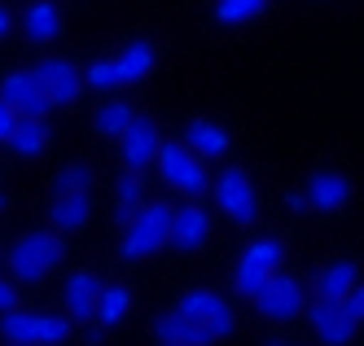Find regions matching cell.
I'll use <instances>...</instances> for the list:
<instances>
[{
  "instance_id": "cell-34",
  "label": "cell",
  "mask_w": 364,
  "mask_h": 346,
  "mask_svg": "<svg viewBox=\"0 0 364 346\" xmlns=\"http://www.w3.org/2000/svg\"><path fill=\"white\" fill-rule=\"evenodd\" d=\"M88 342H92V346L106 342V325H92V329H88Z\"/></svg>"
},
{
  "instance_id": "cell-28",
  "label": "cell",
  "mask_w": 364,
  "mask_h": 346,
  "mask_svg": "<svg viewBox=\"0 0 364 346\" xmlns=\"http://www.w3.org/2000/svg\"><path fill=\"white\" fill-rule=\"evenodd\" d=\"M242 259H255V263H264V268L281 272V259H285V246L277 242V237H259V242H250L242 250Z\"/></svg>"
},
{
  "instance_id": "cell-23",
  "label": "cell",
  "mask_w": 364,
  "mask_h": 346,
  "mask_svg": "<svg viewBox=\"0 0 364 346\" xmlns=\"http://www.w3.org/2000/svg\"><path fill=\"white\" fill-rule=\"evenodd\" d=\"M132 105L127 101H106V105H97V114H92V131L97 136H106V141H119L123 136V127L132 123Z\"/></svg>"
},
{
  "instance_id": "cell-10",
  "label": "cell",
  "mask_w": 364,
  "mask_h": 346,
  "mask_svg": "<svg viewBox=\"0 0 364 346\" xmlns=\"http://www.w3.org/2000/svg\"><path fill=\"white\" fill-rule=\"evenodd\" d=\"M211 242V210L202 202H185L180 210H171V232H167V246L180 254H193Z\"/></svg>"
},
{
  "instance_id": "cell-13",
  "label": "cell",
  "mask_w": 364,
  "mask_h": 346,
  "mask_svg": "<svg viewBox=\"0 0 364 346\" xmlns=\"http://www.w3.org/2000/svg\"><path fill=\"white\" fill-rule=\"evenodd\" d=\"M0 101H9L22 119H44L48 110H53V105H48V97H44V88H40V79H36L31 70L5 75V84H0Z\"/></svg>"
},
{
  "instance_id": "cell-17",
  "label": "cell",
  "mask_w": 364,
  "mask_h": 346,
  "mask_svg": "<svg viewBox=\"0 0 364 346\" xmlns=\"http://www.w3.org/2000/svg\"><path fill=\"white\" fill-rule=\"evenodd\" d=\"M92 215V198L88 193H53V206H48V228L70 237V232H80Z\"/></svg>"
},
{
  "instance_id": "cell-14",
  "label": "cell",
  "mask_w": 364,
  "mask_h": 346,
  "mask_svg": "<svg viewBox=\"0 0 364 346\" xmlns=\"http://www.w3.org/2000/svg\"><path fill=\"white\" fill-rule=\"evenodd\" d=\"M360 281V263L355 259H329L325 268L311 276V298H333L343 303L351 294V285Z\"/></svg>"
},
{
  "instance_id": "cell-11",
  "label": "cell",
  "mask_w": 364,
  "mask_h": 346,
  "mask_svg": "<svg viewBox=\"0 0 364 346\" xmlns=\"http://www.w3.org/2000/svg\"><path fill=\"white\" fill-rule=\"evenodd\" d=\"M31 75L40 79L48 105H75L84 92V70H75L66 58H44L40 66H31Z\"/></svg>"
},
{
  "instance_id": "cell-7",
  "label": "cell",
  "mask_w": 364,
  "mask_h": 346,
  "mask_svg": "<svg viewBox=\"0 0 364 346\" xmlns=\"http://www.w3.org/2000/svg\"><path fill=\"white\" fill-rule=\"evenodd\" d=\"M250 303L259 307V315H264V320L285 325V320H299V315L307 311V285H303L299 276H290V272H272V281L259 289Z\"/></svg>"
},
{
  "instance_id": "cell-32",
  "label": "cell",
  "mask_w": 364,
  "mask_h": 346,
  "mask_svg": "<svg viewBox=\"0 0 364 346\" xmlns=\"http://www.w3.org/2000/svg\"><path fill=\"white\" fill-rule=\"evenodd\" d=\"M285 210H294V215H307V210H311L307 193H303V189H290V193H285Z\"/></svg>"
},
{
  "instance_id": "cell-37",
  "label": "cell",
  "mask_w": 364,
  "mask_h": 346,
  "mask_svg": "<svg viewBox=\"0 0 364 346\" xmlns=\"http://www.w3.org/2000/svg\"><path fill=\"white\" fill-rule=\"evenodd\" d=\"M268 346H285V342H281V337H272V342H268Z\"/></svg>"
},
{
  "instance_id": "cell-1",
  "label": "cell",
  "mask_w": 364,
  "mask_h": 346,
  "mask_svg": "<svg viewBox=\"0 0 364 346\" xmlns=\"http://www.w3.org/2000/svg\"><path fill=\"white\" fill-rule=\"evenodd\" d=\"M154 167H159V175L176 193H185L189 202H202L211 193V167H206V158H198L185 141H159Z\"/></svg>"
},
{
  "instance_id": "cell-6",
  "label": "cell",
  "mask_w": 364,
  "mask_h": 346,
  "mask_svg": "<svg viewBox=\"0 0 364 346\" xmlns=\"http://www.w3.org/2000/svg\"><path fill=\"white\" fill-rule=\"evenodd\" d=\"M176 315H185L211 346L232 333V311H228V303L215 294V289H189V294L176 303Z\"/></svg>"
},
{
  "instance_id": "cell-24",
  "label": "cell",
  "mask_w": 364,
  "mask_h": 346,
  "mask_svg": "<svg viewBox=\"0 0 364 346\" xmlns=\"http://www.w3.org/2000/svg\"><path fill=\"white\" fill-rule=\"evenodd\" d=\"M154 337L159 342H185V346H211L206 342L185 315H176V311H167V315H159V320H154Z\"/></svg>"
},
{
  "instance_id": "cell-26",
  "label": "cell",
  "mask_w": 364,
  "mask_h": 346,
  "mask_svg": "<svg viewBox=\"0 0 364 346\" xmlns=\"http://www.w3.org/2000/svg\"><path fill=\"white\" fill-rule=\"evenodd\" d=\"M268 9V0H215V18L224 26H246Z\"/></svg>"
},
{
  "instance_id": "cell-12",
  "label": "cell",
  "mask_w": 364,
  "mask_h": 346,
  "mask_svg": "<svg viewBox=\"0 0 364 346\" xmlns=\"http://www.w3.org/2000/svg\"><path fill=\"white\" fill-rule=\"evenodd\" d=\"M303 193L311 202V210H325V215H333V210H343L355 193V184L347 171H333V167H321V171H311L307 184H303Z\"/></svg>"
},
{
  "instance_id": "cell-27",
  "label": "cell",
  "mask_w": 364,
  "mask_h": 346,
  "mask_svg": "<svg viewBox=\"0 0 364 346\" xmlns=\"http://www.w3.org/2000/svg\"><path fill=\"white\" fill-rule=\"evenodd\" d=\"M97 175H92V167L88 163H70V167H62L58 171V180H53V193H88V184H92Z\"/></svg>"
},
{
  "instance_id": "cell-15",
  "label": "cell",
  "mask_w": 364,
  "mask_h": 346,
  "mask_svg": "<svg viewBox=\"0 0 364 346\" xmlns=\"http://www.w3.org/2000/svg\"><path fill=\"white\" fill-rule=\"evenodd\" d=\"M97 294H101V281L97 272H70L66 285H62V303H66V315L70 320L88 325L97 315Z\"/></svg>"
},
{
  "instance_id": "cell-31",
  "label": "cell",
  "mask_w": 364,
  "mask_h": 346,
  "mask_svg": "<svg viewBox=\"0 0 364 346\" xmlns=\"http://www.w3.org/2000/svg\"><path fill=\"white\" fill-rule=\"evenodd\" d=\"M14 123H18V110L9 101H0V145L9 141V131H14Z\"/></svg>"
},
{
  "instance_id": "cell-39",
  "label": "cell",
  "mask_w": 364,
  "mask_h": 346,
  "mask_svg": "<svg viewBox=\"0 0 364 346\" xmlns=\"http://www.w3.org/2000/svg\"><path fill=\"white\" fill-rule=\"evenodd\" d=\"M9 346H18V342H9Z\"/></svg>"
},
{
  "instance_id": "cell-22",
  "label": "cell",
  "mask_w": 364,
  "mask_h": 346,
  "mask_svg": "<svg viewBox=\"0 0 364 346\" xmlns=\"http://www.w3.org/2000/svg\"><path fill=\"white\" fill-rule=\"evenodd\" d=\"M127 307H132V289L127 285H101V294H97V315L92 320L97 325H119L123 315H127Z\"/></svg>"
},
{
  "instance_id": "cell-30",
  "label": "cell",
  "mask_w": 364,
  "mask_h": 346,
  "mask_svg": "<svg viewBox=\"0 0 364 346\" xmlns=\"http://www.w3.org/2000/svg\"><path fill=\"white\" fill-rule=\"evenodd\" d=\"M343 307L351 311V320H355V325H364V276L351 285V294L343 298Z\"/></svg>"
},
{
  "instance_id": "cell-3",
  "label": "cell",
  "mask_w": 364,
  "mask_h": 346,
  "mask_svg": "<svg viewBox=\"0 0 364 346\" xmlns=\"http://www.w3.org/2000/svg\"><path fill=\"white\" fill-rule=\"evenodd\" d=\"M62 254H66L62 232L40 228V232H27V237H18V242H14V250H9V268H14L18 281L40 285V281L62 263Z\"/></svg>"
},
{
  "instance_id": "cell-18",
  "label": "cell",
  "mask_w": 364,
  "mask_h": 346,
  "mask_svg": "<svg viewBox=\"0 0 364 346\" xmlns=\"http://www.w3.org/2000/svg\"><path fill=\"white\" fill-rule=\"evenodd\" d=\"M62 26H66V18H62L58 0H31V5L22 9V31H27V40H36V44L58 40Z\"/></svg>"
},
{
  "instance_id": "cell-16",
  "label": "cell",
  "mask_w": 364,
  "mask_h": 346,
  "mask_svg": "<svg viewBox=\"0 0 364 346\" xmlns=\"http://www.w3.org/2000/svg\"><path fill=\"white\" fill-rule=\"evenodd\" d=\"M110 62H114V75H119V88H132V84H145L149 79V70L159 66V53H154L149 40H132V44H123V53Z\"/></svg>"
},
{
  "instance_id": "cell-29",
  "label": "cell",
  "mask_w": 364,
  "mask_h": 346,
  "mask_svg": "<svg viewBox=\"0 0 364 346\" xmlns=\"http://www.w3.org/2000/svg\"><path fill=\"white\" fill-rule=\"evenodd\" d=\"M84 88H97V92H110V88H119L114 62H92V66L84 70Z\"/></svg>"
},
{
  "instance_id": "cell-25",
  "label": "cell",
  "mask_w": 364,
  "mask_h": 346,
  "mask_svg": "<svg viewBox=\"0 0 364 346\" xmlns=\"http://www.w3.org/2000/svg\"><path fill=\"white\" fill-rule=\"evenodd\" d=\"M268 281H272V268H264V263H255V259H237V268H232V289H237L242 298H255Z\"/></svg>"
},
{
  "instance_id": "cell-21",
  "label": "cell",
  "mask_w": 364,
  "mask_h": 346,
  "mask_svg": "<svg viewBox=\"0 0 364 346\" xmlns=\"http://www.w3.org/2000/svg\"><path fill=\"white\" fill-rule=\"evenodd\" d=\"M141 206H145V180H141V171H123L119 189H114V224L123 228Z\"/></svg>"
},
{
  "instance_id": "cell-36",
  "label": "cell",
  "mask_w": 364,
  "mask_h": 346,
  "mask_svg": "<svg viewBox=\"0 0 364 346\" xmlns=\"http://www.w3.org/2000/svg\"><path fill=\"white\" fill-rule=\"evenodd\" d=\"M159 346H185V342H159Z\"/></svg>"
},
{
  "instance_id": "cell-4",
  "label": "cell",
  "mask_w": 364,
  "mask_h": 346,
  "mask_svg": "<svg viewBox=\"0 0 364 346\" xmlns=\"http://www.w3.org/2000/svg\"><path fill=\"white\" fill-rule=\"evenodd\" d=\"M70 315H48V311H0V333L5 342H18V346H62L70 337Z\"/></svg>"
},
{
  "instance_id": "cell-5",
  "label": "cell",
  "mask_w": 364,
  "mask_h": 346,
  "mask_svg": "<svg viewBox=\"0 0 364 346\" xmlns=\"http://www.w3.org/2000/svg\"><path fill=\"white\" fill-rule=\"evenodd\" d=\"M211 198L220 206V215L232 220L237 228L259 220V193H255V184L242 167H224L220 175H211Z\"/></svg>"
},
{
  "instance_id": "cell-19",
  "label": "cell",
  "mask_w": 364,
  "mask_h": 346,
  "mask_svg": "<svg viewBox=\"0 0 364 346\" xmlns=\"http://www.w3.org/2000/svg\"><path fill=\"white\" fill-rule=\"evenodd\" d=\"M185 141L198 158H206V163H215V158H224L228 153V131L215 123V119H189L185 123Z\"/></svg>"
},
{
  "instance_id": "cell-2",
  "label": "cell",
  "mask_w": 364,
  "mask_h": 346,
  "mask_svg": "<svg viewBox=\"0 0 364 346\" xmlns=\"http://www.w3.org/2000/svg\"><path fill=\"white\" fill-rule=\"evenodd\" d=\"M167 232H171V206L167 202H145L136 215L123 224V246H119V254L127 263H141V259L159 254L167 246Z\"/></svg>"
},
{
  "instance_id": "cell-38",
  "label": "cell",
  "mask_w": 364,
  "mask_h": 346,
  "mask_svg": "<svg viewBox=\"0 0 364 346\" xmlns=\"http://www.w3.org/2000/svg\"><path fill=\"white\" fill-rule=\"evenodd\" d=\"M0 210H5V193H0Z\"/></svg>"
},
{
  "instance_id": "cell-35",
  "label": "cell",
  "mask_w": 364,
  "mask_h": 346,
  "mask_svg": "<svg viewBox=\"0 0 364 346\" xmlns=\"http://www.w3.org/2000/svg\"><path fill=\"white\" fill-rule=\"evenodd\" d=\"M9 26H14V18H9V9H5V5H0V36H5Z\"/></svg>"
},
{
  "instance_id": "cell-33",
  "label": "cell",
  "mask_w": 364,
  "mask_h": 346,
  "mask_svg": "<svg viewBox=\"0 0 364 346\" xmlns=\"http://www.w3.org/2000/svg\"><path fill=\"white\" fill-rule=\"evenodd\" d=\"M14 307H18V289H14V281L0 276V311H14Z\"/></svg>"
},
{
  "instance_id": "cell-20",
  "label": "cell",
  "mask_w": 364,
  "mask_h": 346,
  "mask_svg": "<svg viewBox=\"0 0 364 346\" xmlns=\"http://www.w3.org/2000/svg\"><path fill=\"white\" fill-rule=\"evenodd\" d=\"M18 158H40L44 149H48V123L44 119H22L18 114V123H14V131H9V141H5Z\"/></svg>"
},
{
  "instance_id": "cell-8",
  "label": "cell",
  "mask_w": 364,
  "mask_h": 346,
  "mask_svg": "<svg viewBox=\"0 0 364 346\" xmlns=\"http://www.w3.org/2000/svg\"><path fill=\"white\" fill-rule=\"evenodd\" d=\"M159 141H163V131L159 123H154L149 114H132V123L123 127V136H119V158H123V171H149L154 167V153H159Z\"/></svg>"
},
{
  "instance_id": "cell-9",
  "label": "cell",
  "mask_w": 364,
  "mask_h": 346,
  "mask_svg": "<svg viewBox=\"0 0 364 346\" xmlns=\"http://www.w3.org/2000/svg\"><path fill=\"white\" fill-rule=\"evenodd\" d=\"M307 325H311V333H316L321 346H351L355 333H360V325L351 320V311L343 303H333V298H311Z\"/></svg>"
}]
</instances>
